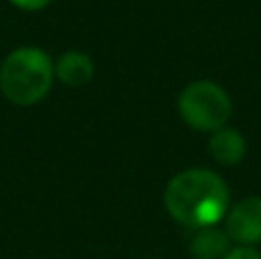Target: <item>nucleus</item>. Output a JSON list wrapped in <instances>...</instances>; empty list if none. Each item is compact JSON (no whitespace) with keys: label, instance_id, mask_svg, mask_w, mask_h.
Returning a JSON list of instances; mask_svg holds the SVG:
<instances>
[{"label":"nucleus","instance_id":"20e7f679","mask_svg":"<svg viewBox=\"0 0 261 259\" xmlns=\"http://www.w3.org/2000/svg\"><path fill=\"white\" fill-rule=\"evenodd\" d=\"M227 227L231 241L239 246L254 248L261 243V197H245L239 204H234L225 216Z\"/></svg>","mask_w":261,"mask_h":259},{"label":"nucleus","instance_id":"f03ea898","mask_svg":"<svg viewBox=\"0 0 261 259\" xmlns=\"http://www.w3.org/2000/svg\"><path fill=\"white\" fill-rule=\"evenodd\" d=\"M55 81V62L35 46L16 48L0 64V92L16 106L39 103Z\"/></svg>","mask_w":261,"mask_h":259},{"label":"nucleus","instance_id":"f257e3e1","mask_svg":"<svg viewBox=\"0 0 261 259\" xmlns=\"http://www.w3.org/2000/svg\"><path fill=\"white\" fill-rule=\"evenodd\" d=\"M165 209L188 229L216 227L229 211V191L220 174L190 168L174 174L165 188Z\"/></svg>","mask_w":261,"mask_h":259},{"label":"nucleus","instance_id":"39448f33","mask_svg":"<svg viewBox=\"0 0 261 259\" xmlns=\"http://www.w3.org/2000/svg\"><path fill=\"white\" fill-rule=\"evenodd\" d=\"M208 151H211L213 161L220 165H236L245 159L248 151V142L241 136V131L229 126H222L211 133L208 140Z\"/></svg>","mask_w":261,"mask_h":259},{"label":"nucleus","instance_id":"1a4fd4ad","mask_svg":"<svg viewBox=\"0 0 261 259\" xmlns=\"http://www.w3.org/2000/svg\"><path fill=\"white\" fill-rule=\"evenodd\" d=\"M9 3L25 12H37V9H44L46 5H50V0H9Z\"/></svg>","mask_w":261,"mask_h":259},{"label":"nucleus","instance_id":"7ed1b4c3","mask_svg":"<svg viewBox=\"0 0 261 259\" xmlns=\"http://www.w3.org/2000/svg\"><path fill=\"white\" fill-rule=\"evenodd\" d=\"M179 115L193 131L213 133L227 126L231 117V99L211 81H195L184 87L176 101Z\"/></svg>","mask_w":261,"mask_h":259},{"label":"nucleus","instance_id":"0eeeda50","mask_svg":"<svg viewBox=\"0 0 261 259\" xmlns=\"http://www.w3.org/2000/svg\"><path fill=\"white\" fill-rule=\"evenodd\" d=\"M231 250V239L225 229L204 227L197 229L190 241V255L195 259H225Z\"/></svg>","mask_w":261,"mask_h":259},{"label":"nucleus","instance_id":"423d86ee","mask_svg":"<svg viewBox=\"0 0 261 259\" xmlns=\"http://www.w3.org/2000/svg\"><path fill=\"white\" fill-rule=\"evenodd\" d=\"M55 78L69 87H83L94 78V62L83 50H67L55 62Z\"/></svg>","mask_w":261,"mask_h":259},{"label":"nucleus","instance_id":"6e6552de","mask_svg":"<svg viewBox=\"0 0 261 259\" xmlns=\"http://www.w3.org/2000/svg\"><path fill=\"white\" fill-rule=\"evenodd\" d=\"M225 259H261V252L257 248H250V246H239V248H231L229 255Z\"/></svg>","mask_w":261,"mask_h":259}]
</instances>
